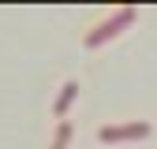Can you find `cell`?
<instances>
[{
  "instance_id": "3",
  "label": "cell",
  "mask_w": 157,
  "mask_h": 149,
  "mask_svg": "<svg viewBox=\"0 0 157 149\" xmlns=\"http://www.w3.org/2000/svg\"><path fill=\"white\" fill-rule=\"evenodd\" d=\"M78 101V82L75 78H67L64 86H60V93H56V101H52V116H56V123H60L67 112H71V104Z\"/></svg>"
},
{
  "instance_id": "2",
  "label": "cell",
  "mask_w": 157,
  "mask_h": 149,
  "mask_svg": "<svg viewBox=\"0 0 157 149\" xmlns=\"http://www.w3.org/2000/svg\"><path fill=\"white\" fill-rule=\"evenodd\" d=\"M153 134V127L146 119H131V123H105V127H97V142H105V145H116V142H142Z\"/></svg>"
},
{
  "instance_id": "4",
  "label": "cell",
  "mask_w": 157,
  "mask_h": 149,
  "mask_svg": "<svg viewBox=\"0 0 157 149\" xmlns=\"http://www.w3.org/2000/svg\"><path fill=\"white\" fill-rule=\"evenodd\" d=\"M71 138H75V123H71V119H60V123H56V130H52L49 149H67Z\"/></svg>"
},
{
  "instance_id": "1",
  "label": "cell",
  "mask_w": 157,
  "mask_h": 149,
  "mask_svg": "<svg viewBox=\"0 0 157 149\" xmlns=\"http://www.w3.org/2000/svg\"><path fill=\"white\" fill-rule=\"evenodd\" d=\"M135 19H139V8H116L105 23H97L94 30H86V37H82V45L86 49H97V45H105V41H112L120 30H127Z\"/></svg>"
}]
</instances>
